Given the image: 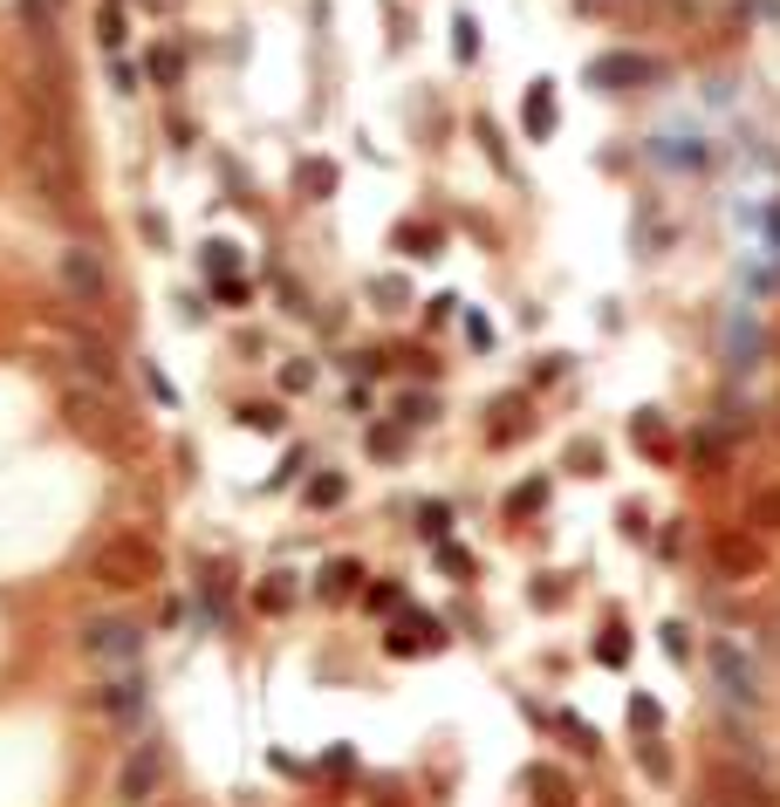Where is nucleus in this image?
Segmentation results:
<instances>
[{
    "instance_id": "nucleus-1",
    "label": "nucleus",
    "mask_w": 780,
    "mask_h": 807,
    "mask_svg": "<svg viewBox=\"0 0 780 807\" xmlns=\"http://www.w3.org/2000/svg\"><path fill=\"white\" fill-rule=\"evenodd\" d=\"M90 575L103 582V589H151L165 575V555L151 548L144 534H110L96 548V561H90Z\"/></svg>"
},
{
    "instance_id": "nucleus-2",
    "label": "nucleus",
    "mask_w": 780,
    "mask_h": 807,
    "mask_svg": "<svg viewBox=\"0 0 780 807\" xmlns=\"http://www.w3.org/2000/svg\"><path fill=\"white\" fill-rule=\"evenodd\" d=\"M62 295L75 301V308H90V316H103V308H110V268H103V253L96 247H62Z\"/></svg>"
},
{
    "instance_id": "nucleus-3",
    "label": "nucleus",
    "mask_w": 780,
    "mask_h": 807,
    "mask_svg": "<svg viewBox=\"0 0 780 807\" xmlns=\"http://www.w3.org/2000/svg\"><path fill=\"white\" fill-rule=\"evenodd\" d=\"M658 75H664V62H658V56H643V48H610V56H595V62H589V90L623 96V90L658 83Z\"/></svg>"
},
{
    "instance_id": "nucleus-4",
    "label": "nucleus",
    "mask_w": 780,
    "mask_h": 807,
    "mask_svg": "<svg viewBox=\"0 0 780 807\" xmlns=\"http://www.w3.org/2000/svg\"><path fill=\"white\" fill-rule=\"evenodd\" d=\"M165 767H172L165 739H144V746L123 760V773H117V800H123V807H151V800H158V787H165Z\"/></svg>"
},
{
    "instance_id": "nucleus-5",
    "label": "nucleus",
    "mask_w": 780,
    "mask_h": 807,
    "mask_svg": "<svg viewBox=\"0 0 780 807\" xmlns=\"http://www.w3.org/2000/svg\"><path fill=\"white\" fill-rule=\"evenodd\" d=\"M75 643H83V657H96V664H138L144 630H138V622H123V616H103V622H90Z\"/></svg>"
},
{
    "instance_id": "nucleus-6",
    "label": "nucleus",
    "mask_w": 780,
    "mask_h": 807,
    "mask_svg": "<svg viewBox=\"0 0 780 807\" xmlns=\"http://www.w3.org/2000/svg\"><path fill=\"white\" fill-rule=\"evenodd\" d=\"M69 425L75 431H90V438H103V446H117V438H123V425H117V404L110 397H103V390L90 383V390H69Z\"/></svg>"
},
{
    "instance_id": "nucleus-7",
    "label": "nucleus",
    "mask_w": 780,
    "mask_h": 807,
    "mask_svg": "<svg viewBox=\"0 0 780 807\" xmlns=\"http://www.w3.org/2000/svg\"><path fill=\"white\" fill-rule=\"evenodd\" d=\"M712 794L725 807H780V787L767 773H753V767H719L712 773Z\"/></svg>"
},
{
    "instance_id": "nucleus-8",
    "label": "nucleus",
    "mask_w": 780,
    "mask_h": 807,
    "mask_svg": "<svg viewBox=\"0 0 780 807\" xmlns=\"http://www.w3.org/2000/svg\"><path fill=\"white\" fill-rule=\"evenodd\" d=\"M383 650H390V657H432V650H446V630H438L425 609H404L398 622H390Z\"/></svg>"
},
{
    "instance_id": "nucleus-9",
    "label": "nucleus",
    "mask_w": 780,
    "mask_h": 807,
    "mask_svg": "<svg viewBox=\"0 0 780 807\" xmlns=\"http://www.w3.org/2000/svg\"><path fill=\"white\" fill-rule=\"evenodd\" d=\"M90 705H96L103 719H117V725H138V719H144V678H110V685H96Z\"/></svg>"
},
{
    "instance_id": "nucleus-10",
    "label": "nucleus",
    "mask_w": 780,
    "mask_h": 807,
    "mask_svg": "<svg viewBox=\"0 0 780 807\" xmlns=\"http://www.w3.org/2000/svg\"><path fill=\"white\" fill-rule=\"evenodd\" d=\"M712 670H719L725 698H740V705H760V685H753V664L740 657L733 643H712Z\"/></svg>"
},
{
    "instance_id": "nucleus-11",
    "label": "nucleus",
    "mask_w": 780,
    "mask_h": 807,
    "mask_svg": "<svg viewBox=\"0 0 780 807\" xmlns=\"http://www.w3.org/2000/svg\"><path fill=\"white\" fill-rule=\"evenodd\" d=\"M75 370H83L96 390H110V383H117V356H110V343H103L96 329H75Z\"/></svg>"
},
{
    "instance_id": "nucleus-12",
    "label": "nucleus",
    "mask_w": 780,
    "mask_h": 807,
    "mask_svg": "<svg viewBox=\"0 0 780 807\" xmlns=\"http://www.w3.org/2000/svg\"><path fill=\"white\" fill-rule=\"evenodd\" d=\"M712 561H719V575H760V541L719 534V541H712Z\"/></svg>"
},
{
    "instance_id": "nucleus-13",
    "label": "nucleus",
    "mask_w": 780,
    "mask_h": 807,
    "mask_svg": "<svg viewBox=\"0 0 780 807\" xmlns=\"http://www.w3.org/2000/svg\"><path fill=\"white\" fill-rule=\"evenodd\" d=\"M335 178H343V171H335L329 158H302V165H295V186H302V199H308V205L335 199Z\"/></svg>"
},
{
    "instance_id": "nucleus-14",
    "label": "nucleus",
    "mask_w": 780,
    "mask_h": 807,
    "mask_svg": "<svg viewBox=\"0 0 780 807\" xmlns=\"http://www.w3.org/2000/svg\"><path fill=\"white\" fill-rule=\"evenodd\" d=\"M14 14H21V28L35 35V48L48 56V48H56V0H14Z\"/></svg>"
},
{
    "instance_id": "nucleus-15",
    "label": "nucleus",
    "mask_w": 780,
    "mask_h": 807,
    "mask_svg": "<svg viewBox=\"0 0 780 807\" xmlns=\"http://www.w3.org/2000/svg\"><path fill=\"white\" fill-rule=\"evenodd\" d=\"M528 138L534 144L555 138V83H528Z\"/></svg>"
},
{
    "instance_id": "nucleus-16",
    "label": "nucleus",
    "mask_w": 780,
    "mask_h": 807,
    "mask_svg": "<svg viewBox=\"0 0 780 807\" xmlns=\"http://www.w3.org/2000/svg\"><path fill=\"white\" fill-rule=\"evenodd\" d=\"M316 589L329 595V603H343V595H356V589H363V568H356V561H329Z\"/></svg>"
},
{
    "instance_id": "nucleus-17",
    "label": "nucleus",
    "mask_w": 780,
    "mask_h": 807,
    "mask_svg": "<svg viewBox=\"0 0 780 807\" xmlns=\"http://www.w3.org/2000/svg\"><path fill=\"white\" fill-rule=\"evenodd\" d=\"M144 69L158 75V90H178V75H186V56H178V41H158V48L144 56Z\"/></svg>"
},
{
    "instance_id": "nucleus-18",
    "label": "nucleus",
    "mask_w": 780,
    "mask_h": 807,
    "mask_svg": "<svg viewBox=\"0 0 780 807\" xmlns=\"http://www.w3.org/2000/svg\"><path fill=\"white\" fill-rule=\"evenodd\" d=\"M528 787L541 794V807H568V800H576V787H568L555 767H528Z\"/></svg>"
},
{
    "instance_id": "nucleus-19",
    "label": "nucleus",
    "mask_w": 780,
    "mask_h": 807,
    "mask_svg": "<svg viewBox=\"0 0 780 807\" xmlns=\"http://www.w3.org/2000/svg\"><path fill=\"white\" fill-rule=\"evenodd\" d=\"M513 425L528 431V397H493V446H507Z\"/></svg>"
},
{
    "instance_id": "nucleus-20",
    "label": "nucleus",
    "mask_w": 780,
    "mask_h": 807,
    "mask_svg": "<svg viewBox=\"0 0 780 807\" xmlns=\"http://www.w3.org/2000/svg\"><path fill=\"white\" fill-rule=\"evenodd\" d=\"M398 247H404V253H418V260H432L438 247H446V233H438V226H425V219H418V226L404 219V226H398Z\"/></svg>"
},
{
    "instance_id": "nucleus-21",
    "label": "nucleus",
    "mask_w": 780,
    "mask_h": 807,
    "mask_svg": "<svg viewBox=\"0 0 780 807\" xmlns=\"http://www.w3.org/2000/svg\"><path fill=\"white\" fill-rule=\"evenodd\" d=\"M96 28H103V48H110V56H123V41H130V28H123V0H103Z\"/></svg>"
},
{
    "instance_id": "nucleus-22",
    "label": "nucleus",
    "mask_w": 780,
    "mask_h": 807,
    "mask_svg": "<svg viewBox=\"0 0 780 807\" xmlns=\"http://www.w3.org/2000/svg\"><path fill=\"white\" fill-rule=\"evenodd\" d=\"M452 56L459 62H480V21L473 14H452Z\"/></svg>"
},
{
    "instance_id": "nucleus-23",
    "label": "nucleus",
    "mask_w": 780,
    "mask_h": 807,
    "mask_svg": "<svg viewBox=\"0 0 780 807\" xmlns=\"http://www.w3.org/2000/svg\"><path fill=\"white\" fill-rule=\"evenodd\" d=\"M746 527H760V534H773V527H780V492H753Z\"/></svg>"
},
{
    "instance_id": "nucleus-24",
    "label": "nucleus",
    "mask_w": 780,
    "mask_h": 807,
    "mask_svg": "<svg viewBox=\"0 0 780 807\" xmlns=\"http://www.w3.org/2000/svg\"><path fill=\"white\" fill-rule=\"evenodd\" d=\"M253 603H260V609H268V616H281V609H288V603H295V589H288V575H268V582H260V595H253Z\"/></svg>"
},
{
    "instance_id": "nucleus-25",
    "label": "nucleus",
    "mask_w": 780,
    "mask_h": 807,
    "mask_svg": "<svg viewBox=\"0 0 780 807\" xmlns=\"http://www.w3.org/2000/svg\"><path fill=\"white\" fill-rule=\"evenodd\" d=\"M637 446H643V452H671V438H664V425H658V411H637Z\"/></svg>"
},
{
    "instance_id": "nucleus-26",
    "label": "nucleus",
    "mask_w": 780,
    "mask_h": 807,
    "mask_svg": "<svg viewBox=\"0 0 780 807\" xmlns=\"http://www.w3.org/2000/svg\"><path fill=\"white\" fill-rule=\"evenodd\" d=\"M398 603H404V595H398V582H370V589H363V609H370V616H390Z\"/></svg>"
},
{
    "instance_id": "nucleus-27",
    "label": "nucleus",
    "mask_w": 780,
    "mask_h": 807,
    "mask_svg": "<svg viewBox=\"0 0 780 807\" xmlns=\"http://www.w3.org/2000/svg\"><path fill=\"white\" fill-rule=\"evenodd\" d=\"M343 492H350V479H343V473H322L316 486H308V507H335Z\"/></svg>"
},
{
    "instance_id": "nucleus-28",
    "label": "nucleus",
    "mask_w": 780,
    "mask_h": 807,
    "mask_svg": "<svg viewBox=\"0 0 780 807\" xmlns=\"http://www.w3.org/2000/svg\"><path fill=\"white\" fill-rule=\"evenodd\" d=\"M199 260H205V274H233V260H240V247H226V240H205V247H199Z\"/></svg>"
},
{
    "instance_id": "nucleus-29",
    "label": "nucleus",
    "mask_w": 780,
    "mask_h": 807,
    "mask_svg": "<svg viewBox=\"0 0 780 807\" xmlns=\"http://www.w3.org/2000/svg\"><path fill=\"white\" fill-rule=\"evenodd\" d=\"M541 500H548V479H528V486H520V492H513V500H507V513L520 520V513H534Z\"/></svg>"
},
{
    "instance_id": "nucleus-30",
    "label": "nucleus",
    "mask_w": 780,
    "mask_h": 807,
    "mask_svg": "<svg viewBox=\"0 0 780 807\" xmlns=\"http://www.w3.org/2000/svg\"><path fill=\"white\" fill-rule=\"evenodd\" d=\"M637 760H643V773H650V780H671V752H664L658 739H643V746H637Z\"/></svg>"
},
{
    "instance_id": "nucleus-31",
    "label": "nucleus",
    "mask_w": 780,
    "mask_h": 807,
    "mask_svg": "<svg viewBox=\"0 0 780 807\" xmlns=\"http://www.w3.org/2000/svg\"><path fill=\"white\" fill-rule=\"evenodd\" d=\"M418 534H425V541H446V507H438V500L418 507Z\"/></svg>"
},
{
    "instance_id": "nucleus-32",
    "label": "nucleus",
    "mask_w": 780,
    "mask_h": 807,
    "mask_svg": "<svg viewBox=\"0 0 780 807\" xmlns=\"http://www.w3.org/2000/svg\"><path fill=\"white\" fill-rule=\"evenodd\" d=\"M595 657H603L610 670H616L623 657H630V643H623V630H603V643H595Z\"/></svg>"
},
{
    "instance_id": "nucleus-33",
    "label": "nucleus",
    "mask_w": 780,
    "mask_h": 807,
    "mask_svg": "<svg viewBox=\"0 0 780 807\" xmlns=\"http://www.w3.org/2000/svg\"><path fill=\"white\" fill-rule=\"evenodd\" d=\"M213 295H220V301H253V288H247L240 274H213Z\"/></svg>"
},
{
    "instance_id": "nucleus-34",
    "label": "nucleus",
    "mask_w": 780,
    "mask_h": 807,
    "mask_svg": "<svg viewBox=\"0 0 780 807\" xmlns=\"http://www.w3.org/2000/svg\"><path fill=\"white\" fill-rule=\"evenodd\" d=\"M308 383H316V363H288V370H281V390H308Z\"/></svg>"
},
{
    "instance_id": "nucleus-35",
    "label": "nucleus",
    "mask_w": 780,
    "mask_h": 807,
    "mask_svg": "<svg viewBox=\"0 0 780 807\" xmlns=\"http://www.w3.org/2000/svg\"><path fill=\"white\" fill-rule=\"evenodd\" d=\"M110 83H117L123 96H138V90H144V75H138V69H130L123 56H117V62H110Z\"/></svg>"
},
{
    "instance_id": "nucleus-36",
    "label": "nucleus",
    "mask_w": 780,
    "mask_h": 807,
    "mask_svg": "<svg viewBox=\"0 0 780 807\" xmlns=\"http://www.w3.org/2000/svg\"><path fill=\"white\" fill-rule=\"evenodd\" d=\"M664 650H671V657H692V630H685V622H671V630H664Z\"/></svg>"
},
{
    "instance_id": "nucleus-37",
    "label": "nucleus",
    "mask_w": 780,
    "mask_h": 807,
    "mask_svg": "<svg viewBox=\"0 0 780 807\" xmlns=\"http://www.w3.org/2000/svg\"><path fill=\"white\" fill-rule=\"evenodd\" d=\"M247 425H253V431H281V411H274V404H253Z\"/></svg>"
},
{
    "instance_id": "nucleus-38",
    "label": "nucleus",
    "mask_w": 780,
    "mask_h": 807,
    "mask_svg": "<svg viewBox=\"0 0 780 807\" xmlns=\"http://www.w3.org/2000/svg\"><path fill=\"white\" fill-rule=\"evenodd\" d=\"M630 719L643 725V733H658V719H664V712H658V705H650V698H630Z\"/></svg>"
},
{
    "instance_id": "nucleus-39",
    "label": "nucleus",
    "mask_w": 780,
    "mask_h": 807,
    "mask_svg": "<svg viewBox=\"0 0 780 807\" xmlns=\"http://www.w3.org/2000/svg\"><path fill=\"white\" fill-rule=\"evenodd\" d=\"M370 452H377V459H398V431L377 425V431H370Z\"/></svg>"
},
{
    "instance_id": "nucleus-40",
    "label": "nucleus",
    "mask_w": 780,
    "mask_h": 807,
    "mask_svg": "<svg viewBox=\"0 0 780 807\" xmlns=\"http://www.w3.org/2000/svg\"><path fill=\"white\" fill-rule=\"evenodd\" d=\"M562 733H568V739H576V752H595V733H589V725H582V719H562Z\"/></svg>"
},
{
    "instance_id": "nucleus-41",
    "label": "nucleus",
    "mask_w": 780,
    "mask_h": 807,
    "mask_svg": "<svg viewBox=\"0 0 780 807\" xmlns=\"http://www.w3.org/2000/svg\"><path fill=\"white\" fill-rule=\"evenodd\" d=\"M767 240L780 247V205H773V213H767Z\"/></svg>"
},
{
    "instance_id": "nucleus-42",
    "label": "nucleus",
    "mask_w": 780,
    "mask_h": 807,
    "mask_svg": "<svg viewBox=\"0 0 780 807\" xmlns=\"http://www.w3.org/2000/svg\"><path fill=\"white\" fill-rule=\"evenodd\" d=\"M576 8H603V0H576Z\"/></svg>"
}]
</instances>
